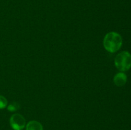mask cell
I'll use <instances>...</instances> for the list:
<instances>
[{"label":"cell","mask_w":131,"mask_h":130,"mask_svg":"<svg viewBox=\"0 0 131 130\" xmlns=\"http://www.w3.org/2000/svg\"><path fill=\"white\" fill-rule=\"evenodd\" d=\"M127 80V75L124 73L120 72L118 73L114 76L113 82L115 85L118 87H122L126 84Z\"/></svg>","instance_id":"277c9868"},{"label":"cell","mask_w":131,"mask_h":130,"mask_svg":"<svg viewBox=\"0 0 131 130\" xmlns=\"http://www.w3.org/2000/svg\"><path fill=\"white\" fill-rule=\"evenodd\" d=\"M20 108V104L17 102H13L11 104L9 105L7 107V109L10 112H15V111L18 110Z\"/></svg>","instance_id":"8992f818"},{"label":"cell","mask_w":131,"mask_h":130,"mask_svg":"<svg viewBox=\"0 0 131 130\" xmlns=\"http://www.w3.org/2000/svg\"><path fill=\"white\" fill-rule=\"evenodd\" d=\"M26 130H43V126L38 121H31L26 126Z\"/></svg>","instance_id":"5b68a950"},{"label":"cell","mask_w":131,"mask_h":130,"mask_svg":"<svg viewBox=\"0 0 131 130\" xmlns=\"http://www.w3.org/2000/svg\"><path fill=\"white\" fill-rule=\"evenodd\" d=\"M115 64L120 71L129 70L131 68V54L127 51L120 52L115 57Z\"/></svg>","instance_id":"7a4b0ae2"},{"label":"cell","mask_w":131,"mask_h":130,"mask_svg":"<svg viewBox=\"0 0 131 130\" xmlns=\"http://www.w3.org/2000/svg\"><path fill=\"white\" fill-rule=\"evenodd\" d=\"M8 101L5 97L0 95V109H3L7 107Z\"/></svg>","instance_id":"52a82bcc"},{"label":"cell","mask_w":131,"mask_h":130,"mask_svg":"<svg viewBox=\"0 0 131 130\" xmlns=\"http://www.w3.org/2000/svg\"><path fill=\"white\" fill-rule=\"evenodd\" d=\"M122 38L116 32H110L105 36L103 40L104 48L109 52L115 53L117 52L122 45Z\"/></svg>","instance_id":"6da1fadb"},{"label":"cell","mask_w":131,"mask_h":130,"mask_svg":"<svg viewBox=\"0 0 131 130\" xmlns=\"http://www.w3.org/2000/svg\"><path fill=\"white\" fill-rule=\"evenodd\" d=\"M10 124L14 130H22L26 127V120L22 115L15 113L10 117Z\"/></svg>","instance_id":"3957f363"}]
</instances>
